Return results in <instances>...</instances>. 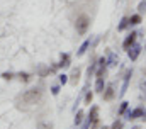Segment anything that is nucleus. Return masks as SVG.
<instances>
[{"label":"nucleus","mask_w":146,"mask_h":129,"mask_svg":"<svg viewBox=\"0 0 146 129\" xmlns=\"http://www.w3.org/2000/svg\"><path fill=\"white\" fill-rule=\"evenodd\" d=\"M42 97V90L39 87H34V88H29L26 90L22 95H21V102L27 104V105H33V104H37Z\"/></svg>","instance_id":"f257e3e1"},{"label":"nucleus","mask_w":146,"mask_h":129,"mask_svg":"<svg viewBox=\"0 0 146 129\" xmlns=\"http://www.w3.org/2000/svg\"><path fill=\"white\" fill-rule=\"evenodd\" d=\"M75 27H76V32L78 34H85V32L88 31V27H90V17L88 15H80L78 19H76V22H75Z\"/></svg>","instance_id":"f03ea898"},{"label":"nucleus","mask_w":146,"mask_h":129,"mask_svg":"<svg viewBox=\"0 0 146 129\" xmlns=\"http://www.w3.org/2000/svg\"><path fill=\"white\" fill-rule=\"evenodd\" d=\"M145 107H136V109H127V112H126V117L129 119V121H136V119H139V117H143L145 116Z\"/></svg>","instance_id":"7ed1b4c3"},{"label":"nucleus","mask_w":146,"mask_h":129,"mask_svg":"<svg viewBox=\"0 0 146 129\" xmlns=\"http://www.w3.org/2000/svg\"><path fill=\"white\" fill-rule=\"evenodd\" d=\"M141 49H143L141 44H136V43H134L131 48H127V56H129V60H131V61H136V60L139 58V55H141Z\"/></svg>","instance_id":"20e7f679"},{"label":"nucleus","mask_w":146,"mask_h":129,"mask_svg":"<svg viewBox=\"0 0 146 129\" xmlns=\"http://www.w3.org/2000/svg\"><path fill=\"white\" fill-rule=\"evenodd\" d=\"M114 97H115V87H114V83H109V85H106V88H104V92H102V100H106V102H110Z\"/></svg>","instance_id":"39448f33"},{"label":"nucleus","mask_w":146,"mask_h":129,"mask_svg":"<svg viewBox=\"0 0 146 129\" xmlns=\"http://www.w3.org/2000/svg\"><path fill=\"white\" fill-rule=\"evenodd\" d=\"M136 39H138V32L133 31L131 34H129V36H127V37H126V39H124V41H122V48H124V49L131 48V46L136 43Z\"/></svg>","instance_id":"423d86ee"},{"label":"nucleus","mask_w":146,"mask_h":129,"mask_svg":"<svg viewBox=\"0 0 146 129\" xmlns=\"http://www.w3.org/2000/svg\"><path fill=\"white\" fill-rule=\"evenodd\" d=\"M87 121H88L90 124H94V122L99 121V105H92V107H90V112H88Z\"/></svg>","instance_id":"0eeeda50"},{"label":"nucleus","mask_w":146,"mask_h":129,"mask_svg":"<svg viewBox=\"0 0 146 129\" xmlns=\"http://www.w3.org/2000/svg\"><path fill=\"white\" fill-rule=\"evenodd\" d=\"M131 76H133V70H127V71H126V75H124L122 88H121V92H119V95H121V97L126 94V90H127V87H129V80H131Z\"/></svg>","instance_id":"6e6552de"},{"label":"nucleus","mask_w":146,"mask_h":129,"mask_svg":"<svg viewBox=\"0 0 146 129\" xmlns=\"http://www.w3.org/2000/svg\"><path fill=\"white\" fill-rule=\"evenodd\" d=\"M72 64V56L68 55V53H63L61 55V60H60V63H58V68H68Z\"/></svg>","instance_id":"1a4fd4ad"},{"label":"nucleus","mask_w":146,"mask_h":129,"mask_svg":"<svg viewBox=\"0 0 146 129\" xmlns=\"http://www.w3.org/2000/svg\"><path fill=\"white\" fill-rule=\"evenodd\" d=\"M90 48V37L88 39H85L83 43H82V46L78 48V51H76V56H83L85 53H87V49Z\"/></svg>","instance_id":"9d476101"},{"label":"nucleus","mask_w":146,"mask_h":129,"mask_svg":"<svg viewBox=\"0 0 146 129\" xmlns=\"http://www.w3.org/2000/svg\"><path fill=\"white\" fill-rule=\"evenodd\" d=\"M94 88H95V92H97V94H102V92H104V88H106V78H97V80H95Z\"/></svg>","instance_id":"9b49d317"},{"label":"nucleus","mask_w":146,"mask_h":129,"mask_svg":"<svg viewBox=\"0 0 146 129\" xmlns=\"http://www.w3.org/2000/svg\"><path fill=\"white\" fill-rule=\"evenodd\" d=\"M141 21H143L141 14H134V15L127 17V22H129V26H138V24H141Z\"/></svg>","instance_id":"f8f14e48"},{"label":"nucleus","mask_w":146,"mask_h":129,"mask_svg":"<svg viewBox=\"0 0 146 129\" xmlns=\"http://www.w3.org/2000/svg\"><path fill=\"white\" fill-rule=\"evenodd\" d=\"M80 75H82L80 68H75V70L72 71V75H70V78H68V82H72L73 85H76V82L80 80Z\"/></svg>","instance_id":"ddd939ff"},{"label":"nucleus","mask_w":146,"mask_h":129,"mask_svg":"<svg viewBox=\"0 0 146 129\" xmlns=\"http://www.w3.org/2000/svg\"><path fill=\"white\" fill-rule=\"evenodd\" d=\"M106 61H107V66H117L119 58H117L114 53H109V58H106Z\"/></svg>","instance_id":"4468645a"},{"label":"nucleus","mask_w":146,"mask_h":129,"mask_svg":"<svg viewBox=\"0 0 146 129\" xmlns=\"http://www.w3.org/2000/svg\"><path fill=\"white\" fill-rule=\"evenodd\" d=\"M83 117H85V112H83V110H76V114H75V119H73L75 126H80V124H82V121H83Z\"/></svg>","instance_id":"2eb2a0df"},{"label":"nucleus","mask_w":146,"mask_h":129,"mask_svg":"<svg viewBox=\"0 0 146 129\" xmlns=\"http://www.w3.org/2000/svg\"><path fill=\"white\" fill-rule=\"evenodd\" d=\"M127 109H129V102H127V100L121 102V107H119V110H117V116H124V114L127 112Z\"/></svg>","instance_id":"dca6fc26"},{"label":"nucleus","mask_w":146,"mask_h":129,"mask_svg":"<svg viewBox=\"0 0 146 129\" xmlns=\"http://www.w3.org/2000/svg\"><path fill=\"white\" fill-rule=\"evenodd\" d=\"M17 76H19V80L24 82V83H27V82L31 80V75H29L27 71H21V73H17Z\"/></svg>","instance_id":"f3484780"},{"label":"nucleus","mask_w":146,"mask_h":129,"mask_svg":"<svg viewBox=\"0 0 146 129\" xmlns=\"http://www.w3.org/2000/svg\"><path fill=\"white\" fill-rule=\"evenodd\" d=\"M109 129H124V122H122L121 119H117V121H114L109 126Z\"/></svg>","instance_id":"a211bd4d"},{"label":"nucleus","mask_w":146,"mask_h":129,"mask_svg":"<svg viewBox=\"0 0 146 129\" xmlns=\"http://www.w3.org/2000/svg\"><path fill=\"white\" fill-rule=\"evenodd\" d=\"M127 26H129V22H127V17H122V19H121V22H119V26H117V31H124Z\"/></svg>","instance_id":"6ab92c4d"},{"label":"nucleus","mask_w":146,"mask_h":129,"mask_svg":"<svg viewBox=\"0 0 146 129\" xmlns=\"http://www.w3.org/2000/svg\"><path fill=\"white\" fill-rule=\"evenodd\" d=\"M92 100H94V92H87V94H85V100H83V104H85V105H90Z\"/></svg>","instance_id":"aec40b11"},{"label":"nucleus","mask_w":146,"mask_h":129,"mask_svg":"<svg viewBox=\"0 0 146 129\" xmlns=\"http://www.w3.org/2000/svg\"><path fill=\"white\" fill-rule=\"evenodd\" d=\"M36 129H53V124L51 122H39Z\"/></svg>","instance_id":"412c9836"},{"label":"nucleus","mask_w":146,"mask_h":129,"mask_svg":"<svg viewBox=\"0 0 146 129\" xmlns=\"http://www.w3.org/2000/svg\"><path fill=\"white\" fill-rule=\"evenodd\" d=\"M66 83H68V75L61 73L60 75V85H66Z\"/></svg>","instance_id":"4be33fe9"},{"label":"nucleus","mask_w":146,"mask_h":129,"mask_svg":"<svg viewBox=\"0 0 146 129\" xmlns=\"http://www.w3.org/2000/svg\"><path fill=\"white\" fill-rule=\"evenodd\" d=\"M2 78H3V80H12V78H14V73L5 71V73H2Z\"/></svg>","instance_id":"5701e85b"},{"label":"nucleus","mask_w":146,"mask_h":129,"mask_svg":"<svg viewBox=\"0 0 146 129\" xmlns=\"http://www.w3.org/2000/svg\"><path fill=\"white\" fill-rule=\"evenodd\" d=\"M60 90H61V87H60V85H53V87H51V94H53V95H58V94H60Z\"/></svg>","instance_id":"b1692460"},{"label":"nucleus","mask_w":146,"mask_h":129,"mask_svg":"<svg viewBox=\"0 0 146 129\" xmlns=\"http://www.w3.org/2000/svg\"><path fill=\"white\" fill-rule=\"evenodd\" d=\"M145 10H146V0H145V2H141V3L138 5V14H143Z\"/></svg>","instance_id":"393cba45"},{"label":"nucleus","mask_w":146,"mask_h":129,"mask_svg":"<svg viewBox=\"0 0 146 129\" xmlns=\"http://www.w3.org/2000/svg\"><path fill=\"white\" fill-rule=\"evenodd\" d=\"M100 129H109V128H107V126H104V128H100Z\"/></svg>","instance_id":"a878e982"},{"label":"nucleus","mask_w":146,"mask_h":129,"mask_svg":"<svg viewBox=\"0 0 146 129\" xmlns=\"http://www.w3.org/2000/svg\"><path fill=\"white\" fill-rule=\"evenodd\" d=\"M145 87H146V82H145Z\"/></svg>","instance_id":"bb28decb"},{"label":"nucleus","mask_w":146,"mask_h":129,"mask_svg":"<svg viewBox=\"0 0 146 129\" xmlns=\"http://www.w3.org/2000/svg\"><path fill=\"white\" fill-rule=\"evenodd\" d=\"M145 98H146V95H145Z\"/></svg>","instance_id":"cd10ccee"}]
</instances>
